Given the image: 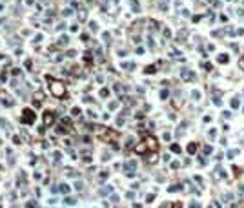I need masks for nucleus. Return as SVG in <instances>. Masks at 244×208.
<instances>
[{
	"label": "nucleus",
	"mask_w": 244,
	"mask_h": 208,
	"mask_svg": "<svg viewBox=\"0 0 244 208\" xmlns=\"http://www.w3.org/2000/svg\"><path fill=\"white\" fill-rule=\"evenodd\" d=\"M202 68L204 69H211V64H209V62H202Z\"/></svg>",
	"instance_id": "17"
},
{
	"label": "nucleus",
	"mask_w": 244,
	"mask_h": 208,
	"mask_svg": "<svg viewBox=\"0 0 244 208\" xmlns=\"http://www.w3.org/2000/svg\"><path fill=\"white\" fill-rule=\"evenodd\" d=\"M239 193H241V195L244 193V184H241V186H239Z\"/></svg>",
	"instance_id": "24"
},
{
	"label": "nucleus",
	"mask_w": 244,
	"mask_h": 208,
	"mask_svg": "<svg viewBox=\"0 0 244 208\" xmlns=\"http://www.w3.org/2000/svg\"><path fill=\"white\" fill-rule=\"evenodd\" d=\"M62 88H60V84H53V93L55 95H62Z\"/></svg>",
	"instance_id": "5"
},
{
	"label": "nucleus",
	"mask_w": 244,
	"mask_h": 208,
	"mask_svg": "<svg viewBox=\"0 0 244 208\" xmlns=\"http://www.w3.org/2000/svg\"><path fill=\"white\" fill-rule=\"evenodd\" d=\"M217 60H219L220 64H226V62L229 60V57H228L226 53H222V55H219V58H217Z\"/></svg>",
	"instance_id": "4"
},
{
	"label": "nucleus",
	"mask_w": 244,
	"mask_h": 208,
	"mask_svg": "<svg viewBox=\"0 0 244 208\" xmlns=\"http://www.w3.org/2000/svg\"><path fill=\"white\" fill-rule=\"evenodd\" d=\"M191 97H193V99H195V100H199V99H200V93H199V91H197V90H195V91H193V93H191Z\"/></svg>",
	"instance_id": "14"
},
{
	"label": "nucleus",
	"mask_w": 244,
	"mask_h": 208,
	"mask_svg": "<svg viewBox=\"0 0 244 208\" xmlns=\"http://www.w3.org/2000/svg\"><path fill=\"white\" fill-rule=\"evenodd\" d=\"M222 199H224V201H233V193H224Z\"/></svg>",
	"instance_id": "11"
},
{
	"label": "nucleus",
	"mask_w": 244,
	"mask_h": 208,
	"mask_svg": "<svg viewBox=\"0 0 244 208\" xmlns=\"http://www.w3.org/2000/svg\"><path fill=\"white\" fill-rule=\"evenodd\" d=\"M199 161H200V164H206V163H208V161H206V157H202V155L199 157Z\"/></svg>",
	"instance_id": "20"
},
{
	"label": "nucleus",
	"mask_w": 244,
	"mask_h": 208,
	"mask_svg": "<svg viewBox=\"0 0 244 208\" xmlns=\"http://www.w3.org/2000/svg\"><path fill=\"white\" fill-rule=\"evenodd\" d=\"M237 153H239V150H229V151H228V159H233Z\"/></svg>",
	"instance_id": "8"
},
{
	"label": "nucleus",
	"mask_w": 244,
	"mask_h": 208,
	"mask_svg": "<svg viewBox=\"0 0 244 208\" xmlns=\"http://www.w3.org/2000/svg\"><path fill=\"white\" fill-rule=\"evenodd\" d=\"M211 151H213L211 146H204V153H211Z\"/></svg>",
	"instance_id": "16"
},
{
	"label": "nucleus",
	"mask_w": 244,
	"mask_h": 208,
	"mask_svg": "<svg viewBox=\"0 0 244 208\" xmlns=\"http://www.w3.org/2000/svg\"><path fill=\"white\" fill-rule=\"evenodd\" d=\"M222 117H231V112H222Z\"/></svg>",
	"instance_id": "23"
},
{
	"label": "nucleus",
	"mask_w": 244,
	"mask_h": 208,
	"mask_svg": "<svg viewBox=\"0 0 244 208\" xmlns=\"http://www.w3.org/2000/svg\"><path fill=\"white\" fill-rule=\"evenodd\" d=\"M188 151H190V153H195V151H197V144H195V142H191V144L188 146Z\"/></svg>",
	"instance_id": "7"
},
{
	"label": "nucleus",
	"mask_w": 244,
	"mask_h": 208,
	"mask_svg": "<svg viewBox=\"0 0 244 208\" xmlns=\"http://www.w3.org/2000/svg\"><path fill=\"white\" fill-rule=\"evenodd\" d=\"M171 151H175V153H180V146H177V144H171Z\"/></svg>",
	"instance_id": "13"
},
{
	"label": "nucleus",
	"mask_w": 244,
	"mask_h": 208,
	"mask_svg": "<svg viewBox=\"0 0 244 208\" xmlns=\"http://www.w3.org/2000/svg\"><path fill=\"white\" fill-rule=\"evenodd\" d=\"M190 208H200V205H199V203H191Z\"/></svg>",
	"instance_id": "21"
},
{
	"label": "nucleus",
	"mask_w": 244,
	"mask_h": 208,
	"mask_svg": "<svg viewBox=\"0 0 244 208\" xmlns=\"http://www.w3.org/2000/svg\"><path fill=\"white\" fill-rule=\"evenodd\" d=\"M215 135H217V132L211 128V130H209V139H215Z\"/></svg>",
	"instance_id": "19"
},
{
	"label": "nucleus",
	"mask_w": 244,
	"mask_h": 208,
	"mask_svg": "<svg viewBox=\"0 0 244 208\" xmlns=\"http://www.w3.org/2000/svg\"><path fill=\"white\" fill-rule=\"evenodd\" d=\"M122 68H124V69H133V68H135V64H131V62H124V64H122Z\"/></svg>",
	"instance_id": "9"
},
{
	"label": "nucleus",
	"mask_w": 244,
	"mask_h": 208,
	"mask_svg": "<svg viewBox=\"0 0 244 208\" xmlns=\"http://www.w3.org/2000/svg\"><path fill=\"white\" fill-rule=\"evenodd\" d=\"M146 146L149 148V150H155V148H157V141H155L153 137H148L146 139Z\"/></svg>",
	"instance_id": "3"
},
{
	"label": "nucleus",
	"mask_w": 244,
	"mask_h": 208,
	"mask_svg": "<svg viewBox=\"0 0 244 208\" xmlns=\"http://www.w3.org/2000/svg\"><path fill=\"white\" fill-rule=\"evenodd\" d=\"M171 208H182V205H180V203H175V205H173Z\"/></svg>",
	"instance_id": "25"
},
{
	"label": "nucleus",
	"mask_w": 244,
	"mask_h": 208,
	"mask_svg": "<svg viewBox=\"0 0 244 208\" xmlns=\"http://www.w3.org/2000/svg\"><path fill=\"white\" fill-rule=\"evenodd\" d=\"M177 190H180L179 184H173V186H170V192H177Z\"/></svg>",
	"instance_id": "15"
},
{
	"label": "nucleus",
	"mask_w": 244,
	"mask_h": 208,
	"mask_svg": "<svg viewBox=\"0 0 244 208\" xmlns=\"http://www.w3.org/2000/svg\"><path fill=\"white\" fill-rule=\"evenodd\" d=\"M239 104H241V102H239V99H237V97H235V99H231V108H233V110L239 108Z\"/></svg>",
	"instance_id": "10"
},
{
	"label": "nucleus",
	"mask_w": 244,
	"mask_h": 208,
	"mask_svg": "<svg viewBox=\"0 0 244 208\" xmlns=\"http://www.w3.org/2000/svg\"><path fill=\"white\" fill-rule=\"evenodd\" d=\"M146 73H155V68H153V66H149V68L146 69Z\"/></svg>",
	"instance_id": "22"
},
{
	"label": "nucleus",
	"mask_w": 244,
	"mask_h": 208,
	"mask_svg": "<svg viewBox=\"0 0 244 208\" xmlns=\"http://www.w3.org/2000/svg\"><path fill=\"white\" fill-rule=\"evenodd\" d=\"M217 173H219V177H226V172H224L220 166H217Z\"/></svg>",
	"instance_id": "12"
},
{
	"label": "nucleus",
	"mask_w": 244,
	"mask_h": 208,
	"mask_svg": "<svg viewBox=\"0 0 244 208\" xmlns=\"http://www.w3.org/2000/svg\"><path fill=\"white\" fill-rule=\"evenodd\" d=\"M180 77L184 78V80H193V78H195V73L191 71V69H182V71H180Z\"/></svg>",
	"instance_id": "2"
},
{
	"label": "nucleus",
	"mask_w": 244,
	"mask_h": 208,
	"mask_svg": "<svg viewBox=\"0 0 244 208\" xmlns=\"http://www.w3.org/2000/svg\"><path fill=\"white\" fill-rule=\"evenodd\" d=\"M213 102H215V106H220V104H222V100H220V95H219V93H215Z\"/></svg>",
	"instance_id": "6"
},
{
	"label": "nucleus",
	"mask_w": 244,
	"mask_h": 208,
	"mask_svg": "<svg viewBox=\"0 0 244 208\" xmlns=\"http://www.w3.org/2000/svg\"><path fill=\"white\" fill-rule=\"evenodd\" d=\"M135 168H137V163H135V161H129L128 164H124L126 175H128V177H133V175H135Z\"/></svg>",
	"instance_id": "1"
},
{
	"label": "nucleus",
	"mask_w": 244,
	"mask_h": 208,
	"mask_svg": "<svg viewBox=\"0 0 244 208\" xmlns=\"http://www.w3.org/2000/svg\"><path fill=\"white\" fill-rule=\"evenodd\" d=\"M160 97H162V99H168V90H162L160 91Z\"/></svg>",
	"instance_id": "18"
}]
</instances>
